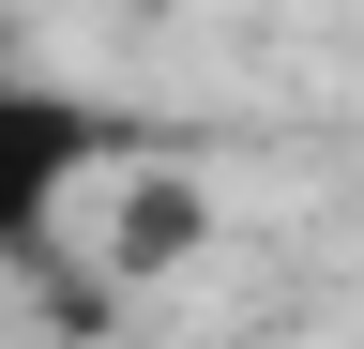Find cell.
Listing matches in <instances>:
<instances>
[{"mask_svg":"<svg viewBox=\"0 0 364 349\" xmlns=\"http://www.w3.org/2000/svg\"><path fill=\"white\" fill-rule=\"evenodd\" d=\"M107 167V107L46 92V76L0 46V258H31L46 228H61V198Z\"/></svg>","mask_w":364,"mask_h":349,"instance_id":"cell-1","label":"cell"},{"mask_svg":"<svg viewBox=\"0 0 364 349\" xmlns=\"http://www.w3.org/2000/svg\"><path fill=\"white\" fill-rule=\"evenodd\" d=\"M198 243H213V198L182 183V167H152V183L122 198V228H107V274H122V289H152V274H182Z\"/></svg>","mask_w":364,"mask_h":349,"instance_id":"cell-2","label":"cell"}]
</instances>
